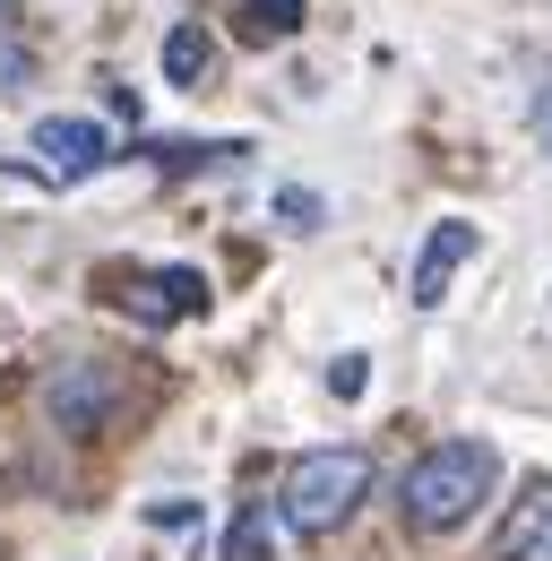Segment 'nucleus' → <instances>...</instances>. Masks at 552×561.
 <instances>
[{
	"label": "nucleus",
	"instance_id": "obj_15",
	"mask_svg": "<svg viewBox=\"0 0 552 561\" xmlns=\"http://www.w3.org/2000/svg\"><path fill=\"white\" fill-rule=\"evenodd\" d=\"M536 139H544V156H552V87L536 95Z\"/></svg>",
	"mask_w": 552,
	"mask_h": 561
},
{
	"label": "nucleus",
	"instance_id": "obj_8",
	"mask_svg": "<svg viewBox=\"0 0 552 561\" xmlns=\"http://www.w3.org/2000/svg\"><path fill=\"white\" fill-rule=\"evenodd\" d=\"M242 156H251L242 139H156L147 147L156 173H207V164H242Z\"/></svg>",
	"mask_w": 552,
	"mask_h": 561
},
{
	"label": "nucleus",
	"instance_id": "obj_1",
	"mask_svg": "<svg viewBox=\"0 0 552 561\" xmlns=\"http://www.w3.org/2000/svg\"><path fill=\"white\" fill-rule=\"evenodd\" d=\"M492 484H501V449L492 440H432L406 467V484H398V518L414 536H449L492 501Z\"/></svg>",
	"mask_w": 552,
	"mask_h": 561
},
{
	"label": "nucleus",
	"instance_id": "obj_14",
	"mask_svg": "<svg viewBox=\"0 0 552 561\" xmlns=\"http://www.w3.org/2000/svg\"><path fill=\"white\" fill-rule=\"evenodd\" d=\"M0 87H26V44L0 35Z\"/></svg>",
	"mask_w": 552,
	"mask_h": 561
},
{
	"label": "nucleus",
	"instance_id": "obj_3",
	"mask_svg": "<svg viewBox=\"0 0 552 561\" xmlns=\"http://www.w3.org/2000/svg\"><path fill=\"white\" fill-rule=\"evenodd\" d=\"M44 407H53V423L61 432H104V423L122 415V371L104 363V354H69V363H53V380H44Z\"/></svg>",
	"mask_w": 552,
	"mask_h": 561
},
{
	"label": "nucleus",
	"instance_id": "obj_11",
	"mask_svg": "<svg viewBox=\"0 0 552 561\" xmlns=\"http://www.w3.org/2000/svg\"><path fill=\"white\" fill-rule=\"evenodd\" d=\"M294 26H302V0H251V18H242L251 44H285Z\"/></svg>",
	"mask_w": 552,
	"mask_h": 561
},
{
	"label": "nucleus",
	"instance_id": "obj_9",
	"mask_svg": "<svg viewBox=\"0 0 552 561\" xmlns=\"http://www.w3.org/2000/svg\"><path fill=\"white\" fill-rule=\"evenodd\" d=\"M207 61H216L207 26H191V18H182V26L164 35V78H173V87H207Z\"/></svg>",
	"mask_w": 552,
	"mask_h": 561
},
{
	"label": "nucleus",
	"instance_id": "obj_10",
	"mask_svg": "<svg viewBox=\"0 0 552 561\" xmlns=\"http://www.w3.org/2000/svg\"><path fill=\"white\" fill-rule=\"evenodd\" d=\"M276 527H285V518H268L260 501L233 510V527H225V561H276Z\"/></svg>",
	"mask_w": 552,
	"mask_h": 561
},
{
	"label": "nucleus",
	"instance_id": "obj_16",
	"mask_svg": "<svg viewBox=\"0 0 552 561\" xmlns=\"http://www.w3.org/2000/svg\"><path fill=\"white\" fill-rule=\"evenodd\" d=\"M9 9H18V0H0V18H9Z\"/></svg>",
	"mask_w": 552,
	"mask_h": 561
},
{
	"label": "nucleus",
	"instance_id": "obj_12",
	"mask_svg": "<svg viewBox=\"0 0 552 561\" xmlns=\"http://www.w3.org/2000/svg\"><path fill=\"white\" fill-rule=\"evenodd\" d=\"M276 216H285V225H294V233H311V225H320V191H276Z\"/></svg>",
	"mask_w": 552,
	"mask_h": 561
},
{
	"label": "nucleus",
	"instance_id": "obj_7",
	"mask_svg": "<svg viewBox=\"0 0 552 561\" xmlns=\"http://www.w3.org/2000/svg\"><path fill=\"white\" fill-rule=\"evenodd\" d=\"M492 561H552V476L518 484L509 518H501V536H492Z\"/></svg>",
	"mask_w": 552,
	"mask_h": 561
},
{
	"label": "nucleus",
	"instance_id": "obj_4",
	"mask_svg": "<svg viewBox=\"0 0 552 561\" xmlns=\"http://www.w3.org/2000/svg\"><path fill=\"white\" fill-rule=\"evenodd\" d=\"M26 147H35V164H44L53 182H87V173H104V164H113L104 122H87V113H44V122L26 130Z\"/></svg>",
	"mask_w": 552,
	"mask_h": 561
},
{
	"label": "nucleus",
	"instance_id": "obj_6",
	"mask_svg": "<svg viewBox=\"0 0 552 561\" xmlns=\"http://www.w3.org/2000/svg\"><path fill=\"white\" fill-rule=\"evenodd\" d=\"M475 260V225L467 216H440L432 233H423V251H414V277H406V294L423 302V311H440V294H449V277Z\"/></svg>",
	"mask_w": 552,
	"mask_h": 561
},
{
	"label": "nucleus",
	"instance_id": "obj_2",
	"mask_svg": "<svg viewBox=\"0 0 552 561\" xmlns=\"http://www.w3.org/2000/svg\"><path fill=\"white\" fill-rule=\"evenodd\" d=\"M363 492H371V449H354V440H329V449H302V458L285 467L276 518H285L302 545H320V536H337L345 518L363 510Z\"/></svg>",
	"mask_w": 552,
	"mask_h": 561
},
{
	"label": "nucleus",
	"instance_id": "obj_13",
	"mask_svg": "<svg viewBox=\"0 0 552 561\" xmlns=\"http://www.w3.org/2000/svg\"><path fill=\"white\" fill-rule=\"evenodd\" d=\"M363 380H371L363 354H337V363H329V389H337V398H363Z\"/></svg>",
	"mask_w": 552,
	"mask_h": 561
},
{
	"label": "nucleus",
	"instance_id": "obj_5",
	"mask_svg": "<svg viewBox=\"0 0 552 561\" xmlns=\"http://www.w3.org/2000/svg\"><path fill=\"white\" fill-rule=\"evenodd\" d=\"M113 302H122L130 320H147V329H173V320L207 311V277L199 268H147V277L113 285Z\"/></svg>",
	"mask_w": 552,
	"mask_h": 561
}]
</instances>
